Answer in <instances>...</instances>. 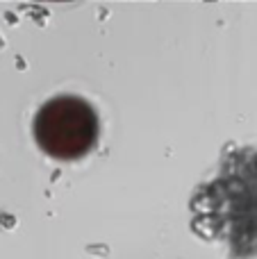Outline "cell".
Masks as SVG:
<instances>
[{
  "label": "cell",
  "mask_w": 257,
  "mask_h": 259,
  "mask_svg": "<svg viewBox=\"0 0 257 259\" xmlns=\"http://www.w3.org/2000/svg\"><path fill=\"white\" fill-rule=\"evenodd\" d=\"M100 121L94 105L80 96H57L46 100L34 116L39 148L59 161L82 159L98 143Z\"/></svg>",
  "instance_id": "1"
}]
</instances>
